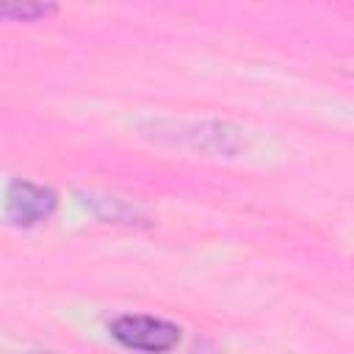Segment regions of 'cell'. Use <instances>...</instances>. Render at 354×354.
<instances>
[{"label":"cell","instance_id":"obj_4","mask_svg":"<svg viewBox=\"0 0 354 354\" xmlns=\"http://www.w3.org/2000/svg\"><path fill=\"white\" fill-rule=\"evenodd\" d=\"M33 354H53V351H33Z\"/></svg>","mask_w":354,"mask_h":354},{"label":"cell","instance_id":"obj_3","mask_svg":"<svg viewBox=\"0 0 354 354\" xmlns=\"http://www.w3.org/2000/svg\"><path fill=\"white\" fill-rule=\"evenodd\" d=\"M58 8L53 3H36V0H22V3H3L0 17L14 19V22H41L53 17Z\"/></svg>","mask_w":354,"mask_h":354},{"label":"cell","instance_id":"obj_1","mask_svg":"<svg viewBox=\"0 0 354 354\" xmlns=\"http://www.w3.org/2000/svg\"><path fill=\"white\" fill-rule=\"evenodd\" d=\"M111 337L130 348V351H141V354H169L171 348H177L183 329L160 315H149V313H124L116 315L108 326Z\"/></svg>","mask_w":354,"mask_h":354},{"label":"cell","instance_id":"obj_2","mask_svg":"<svg viewBox=\"0 0 354 354\" xmlns=\"http://www.w3.org/2000/svg\"><path fill=\"white\" fill-rule=\"evenodd\" d=\"M58 207V194L33 180H11L6 191V221L14 227H36L47 221Z\"/></svg>","mask_w":354,"mask_h":354}]
</instances>
